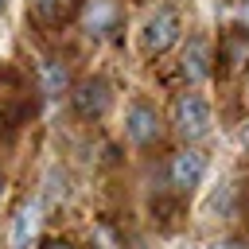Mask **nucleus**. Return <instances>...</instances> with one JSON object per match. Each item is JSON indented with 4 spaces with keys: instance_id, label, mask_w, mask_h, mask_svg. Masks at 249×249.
Here are the masks:
<instances>
[{
    "instance_id": "nucleus-8",
    "label": "nucleus",
    "mask_w": 249,
    "mask_h": 249,
    "mask_svg": "<svg viewBox=\"0 0 249 249\" xmlns=\"http://www.w3.org/2000/svg\"><path fill=\"white\" fill-rule=\"evenodd\" d=\"M218 62L226 66V74L249 70V31H230L218 43Z\"/></svg>"
},
{
    "instance_id": "nucleus-11",
    "label": "nucleus",
    "mask_w": 249,
    "mask_h": 249,
    "mask_svg": "<svg viewBox=\"0 0 249 249\" xmlns=\"http://www.w3.org/2000/svg\"><path fill=\"white\" fill-rule=\"evenodd\" d=\"M39 82H43V93H51V97L66 93V89H70V70H66V62L47 58V62L39 66Z\"/></svg>"
},
{
    "instance_id": "nucleus-10",
    "label": "nucleus",
    "mask_w": 249,
    "mask_h": 249,
    "mask_svg": "<svg viewBox=\"0 0 249 249\" xmlns=\"http://www.w3.org/2000/svg\"><path fill=\"white\" fill-rule=\"evenodd\" d=\"M78 12V0H31V16L47 27H62Z\"/></svg>"
},
{
    "instance_id": "nucleus-13",
    "label": "nucleus",
    "mask_w": 249,
    "mask_h": 249,
    "mask_svg": "<svg viewBox=\"0 0 249 249\" xmlns=\"http://www.w3.org/2000/svg\"><path fill=\"white\" fill-rule=\"evenodd\" d=\"M39 249H74V245H70V241H62V237H47Z\"/></svg>"
},
{
    "instance_id": "nucleus-3",
    "label": "nucleus",
    "mask_w": 249,
    "mask_h": 249,
    "mask_svg": "<svg viewBox=\"0 0 249 249\" xmlns=\"http://www.w3.org/2000/svg\"><path fill=\"white\" fill-rule=\"evenodd\" d=\"M70 105L78 117H105V109L113 105V89L105 78H82L70 89Z\"/></svg>"
},
{
    "instance_id": "nucleus-4",
    "label": "nucleus",
    "mask_w": 249,
    "mask_h": 249,
    "mask_svg": "<svg viewBox=\"0 0 249 249\" xmlns=\"http://www.w3.org/2000/svg\"><path fill=\"white\" fill-rule=\"evenodd\" d=\"M124 132H128V140H132V144H140V148L156 144V140H160V132H163L160 113H156L152 105H144V101H132V105H128V117H124Z\"/></svg>"
},
{
    "instance_id": "nucleus-2",
    "label": "nucleus",
    "mask_w": 249,
    "mask_h": 249,
    "mask_svg": "<svg viewBox=\"0 0 249 249\" xmlns=\"http://www.w3.org/2000/svg\"><path fill=\"white\" fill-rule=\"evenodd\" d=\"M171 124L183 140H202L210 132V105L198 93H179L171 101Z\"/></svg>"
},
{
    "instance_id": "nucleus-5",
    "label": "nucleus",
    "mask_w": 249,
    "mask_h": 249,
    "mask_svg": "<svg viewBox=\"0 0 249 249\" xmlns=\"http://www.w3.org/2000/svg\"><path fill=\"white\" fill-rule=\"evenodd\" d=\"M202 175H206V152H198V148H183V152L171 160V183H175L179 191L198 187Z\"/></svg>"
},
{
    "instance_id": "nucleus-9",
    "label": "nucleus",
    "mask_w": 249,
    "mask_h": 249,
    "mask_svg": "<svg viewBox=\"0 0 249 249\" xmlns=\"http://www.w3.org/2000/svg\"><path fill=\"white\" fill-rule=\"evenodd\" d=\"M35 226H39V202L27 198V202L16 210V218H12V249H27Z\"/></svg>"
},
{
    "instance_id": "nucleus-14",
    "label": "nucleus",
    "mask_w": 249,
    "mask_h": 249,
    "mask_svg": "<svg viewBox=\"0 0 249 249\" xmlns=\"http://www.w3.org/2000/svg\"><path fill=\"white\" fill-rule=\"evenodd\" d=\"M0 16H4V0H0Z\"/></svg>"
},
{
    "instance_id": "nucleus-1",
    "label": "nucleus",
    "mask_w": 249,
    "mask_h": 249,
    "mask_svg": "<svg viewBox=\"0 0 249 249\" xmlns=\"http://www.w3.org/2000/svg\"><path fill=\"white\" fill-rule=\"evenodd\" d=\"M179 31H183L179 16H175L171 8H156V12L144 19V27H140V51H144L148 58H160V54H167V51L179 43Z\"/></svg>"
},
{
    "instance_id": "nucleus-12",
    "label": "nucleus",
    "mask_w": 249,
    "mask_h": 249,
    "mask_svg": "<svg viewBox=\"0 0 249 249\" xmlns=\"http://www.w3.org/2000/svg\"><path fill=\"white\" fill-rule=\"evenodd\" d=\"M206 249H245V245L233 241V237H222V241H214V245H206Z\"/></svg>"
},
{
    "instance_id": "nucleus-6",
    "label": "nucleus",
    "mask_w": 249,
    "mask_h": 249,
    "mask_svg": "<svg viewBox=\"0 0 249 249\" xmlns=\"http://www.w3.org/2000/svg\"><path fill=\"white\" fill-rule=\"evenodd\" d=\"M82 23H86V31L89 35H109V31H117V23H121V4L117 0H86V8H82Z\"/></svg>"
},
{
    "instance_id": "nucleus-7",
    "label": "nucleus",
    "mask_w": 249,
    "mask_h": 249,
    "mask_svg": "<svg viewBox=\"0 0 249 249\" xmlns=\"http://www.w3.org/2000/svg\"><path fill=\"white\" fill-rule=\"evenodd\" d=\"M210 62H214V58H210V43H206V39H187L179 74H183L187 82H202V78H210V70H214Z\"/></svg>"
},
{
    "instance_id": "nucleus-15",
    "label": "nucleus",
    "mask_w": 249,
    "mask_h": 249,
    "mask_svg": "<svg viewBox=\"0 0 249 249\" xmlns=\"http://www.w3.org/2000/svg\"><path fill=\"white\" fill-rule=\"evenodd\" d=\"M0 191H4V179H0Z\"/></svg>"
}]
</instances>
